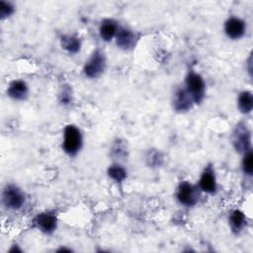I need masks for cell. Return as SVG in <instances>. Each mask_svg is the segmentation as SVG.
<instances>
[{
  "label": "cell",
  "instance_id": "6da1fadb",
  "mask_svg": "<svg viewBox=\"0 0 253 253\" xmlns=\"http://www.w3.org/2000/svg\"><path fill=\"white\" fill-rule=\"evenodd\" d=\"M83 137L80 129L74 125H68L63 130L62 149L69 156L76 155L82 148Z\"/></svg>",
  "mask_w": 253,
  "mask_h": 253
},
{
  "label": "cell",
  "instance_id": "7a4b0ae2",
  "mask_svg": "<svg viewBox=\"0 0 253 253\" xmlns=\"http://www.w3.org/2000/svg\"><path fill=\"white\" fill-rule=\"evenodd\" d=\"M187 92L193 98L195 104H199L205 97L206 83L204 78L197 72L191 70L188 72L185 79V87Z\"/></svg>",
  "mask_w": 253,
  "mask_h": 253
},
{
  "label": "cell",
  "instance_id": "3957f363",
  "mask_svg": "<svg viewBox=\"0 0 253 253\" xmlns=\"http://www.w3.org/2000/svg\"><path fill=\"white\" fill-rule=\"evenodd\" d=\"M106 69V57L102 50L96 49L83 67L84 74L89 78L100 77Z\"/></svg>",
  "mask_w": 253,
  "mask_h": 253
},
{
  "label": "cell",
  "instance_id": "277c9868",
  "mask_svg": "<svg viewBox=\"0 0 253 253\" xmlns=\"http://www.w3.org/2000/svg\"><path fill=\"white\" fill-rule=\"evenodd\" d=\"M200 191L198 186H195L188 181H183L178 186L176 197L181 205L193 207L200 199Z\"/></svg>",
  "mask_w": 253,
  "mask_h": 253
},
{
  "label": "cell",
  "instance_id": "5b68a950",
  "mask_svg": "<svg viewBox=\"0 0 253 253\" xmlns=\"http://www.w3.org/2000/svg\"><path fill=\"white\" fill-rule=\"evenodd\" d=\"M2 202L9 210H19L25 204V195L15 185H7L2 193Z\"/></svg>",
  "mask_w": 253,
  "mask_h": 253
},
{
  "label": "cell",
  "instance_id": "8992f818",
  "mask_svg": "<svg viewBox=\"0 0 253 253\" xmlns=\"http://www.w3.org/2000/svg\"><path fill=\"white\" fill-rule=\"evenodd\" d=\"M232 144L236 151L244 153L249 150L251 144V132L245 124H238L232 133Z\"/></svg>",
  "mask_w": 253,
  "mask_h": 253
},
{
  "label": "cell",
  "instance_id": "52a82bcc",
  "mask_svg": "<svg viewBox=\"0 0 253 253\" xmlns=\"http://www.w3.org/2000/svg\"><path fill=\"white\" fill-rule=\"evenodd\" d=\"M139 40L134 31L127 27H120L116 36L117 45L124 50L133 49Z\"/></svg>",
  "mask_w": 253,
  "mask_h": 253
},
{
  "label": "cell",
  "instance_id": "ba28073f",
  "mask_svg": "<svg viewBox=\"0 0 253 253\" xmlns=\"http://www.w3.org/2000/svg\"><path fill=\"white\" fill-rule=\"evenodd\" d=\"M34 226L40 231L49 234L52 233L57 226V217L55 213L50 211L41 212L33 219Z\"/></svg>",
  "mask_w": 253,
  "mask_h": 253
},
{
  "label": "cell",
  "instance_id": "9c48e42d",
  "mask_svg": "<svg viewBox=\"0 0 253 253\" xmlns=\"http://www.w3.org/2000/svg\"><path fill=\"white\" fill-rule=\"evenodd\" d=\"M246 32V23L239 17H230L224 23V33L231 40L241 39Z\"/></svg>",
  "mask_w": 253,
  "mask_h": 253
},
{
  "label": "cell",
  "instance_id": "30bf717a",
  "mask_svg": "<svg viewBox=\"0 0 253 253\" xmlns=\"http://www.w3.org/2000/svg\"><path fill=\"white\" fill-rule=\"evenodd\" d=\"M199 189L208 194H213L216 191V179L211 166H207L199 180Z\"/></svg>",
  "mask_w": 253,
  "mask_h": 253
},
{
  "label": "cell",
  "instance_id": "8fae6325",
  "mask_svg": "<svg viewBox=\"0 0 253 253\" xmlns=\"http://www.w3.org/2000/svg\"><path fill=\"white\" fill-rule=\"evenodd\" d=\"M194 104L195 103L193 101V98L184 87L179 88L175 92L173 98V108L177 112H187L193 107Z\"/></svg>",
  "mask_w": 253,
  "mask_h": 253
},
{
  "label": "cell",
  "instance_id": "7c38bea8",
  "mask_svg": "<svg viewBox=\"0 0 253 253\" xmlns=\"http://www.w3.org/2000/svg\"><path fill=\"white\" fill-rule=\"evenodd\" d=\"M29 88L25 81L23 80H14L12 81L7 88V95L17 101H23L28 97Z\"/></svg>",
  "mask_w": 253,
  "mask_h": 253
},
{
  "label": "cell",
  "instance_id": "4fadbf2b",
  "mask_svg": "<svg viewBox=\"0 0 253 253\" xmlns=\"http://www.w3.org/2000/svg\"><path fill=\"white\" fill-rule=\"evenodd\" d=\"M118 23L113 19H105L101 22L99 27V35L105 42H110L116 38L119 31Z\"/></svg>",
  "mask_w": 253,
  "mask_h": 253
},
{
  "label": "cell",
  "instance_id": "5bb4252c",
  "mask_svg": "<svg viewBox=\"0 0 253 253\" xmlns=\"http://www.w3.org/2000/svg\"><path fill=\"white\" fill-rule=\"evenodd\" d=\"M228 221L232 231L238 233L243 230L246 225V215L240 210H234L230 212L228 216Z\"/></svg>",
  "mask_w": 253,
  "mask_h": 253
},
{
  "label": "cell",
  "instance_id": "9a60e30c",
  "mask_svg": "<svg viewBox=\"0 0 253 253\" xmlns=\"http://www.w3.org/2000/svg\"><path fill=\"white\" fill-rule=\"evenodd\" d=\"M60 44L63 49L70 53H76L81 48V41L73 35H63L60 38Z\"/></svg>",
  "mask_w": 253,
  "mask_h": 253
},
{
  "label": "cell",
  "instance_id": "2e32d148",
  "mask_svg": "<svg viewBox=\"0 0 253 253\" xmlns=\"http://www.w3.org/2000/svg\"><path fill=\"white\" fill-rule=\"evenodd\" d=\"M237 107L240 113L247 115L252 112L253 109V95L250 91H242L238 95Z\"/></svg>",
  "mask_w": 253,
  "mask_h": 253
},
{
  "label": "cell",
  "instance_id": "e0dca14e",
  "mask_svg": "<svg viewBox=\"0 0 253 253\" xmlns=\"http://www.w3.org/2000/svg\"><path fill=\"white\" fill-rule=\"evenodd\" d=\"M108 175L114 181L121 183L126 178V170L120 164H112L108 168Z\"/></svg>",
  "mask_w": 253,
  "mask_h": 253
},
{
  "label": "cell",
  "instance_id": "ac0fdd59",
  "mask_svg": "<svg viewBox=\"0 0 253 253\" xmlns=\"http://www.w3.org/2000/svg\"><path fill=\"white\" fill-rule=\"evenodd\" d=\"M242 171L245 175L248 176H251L253 173V153L251 148L243 153Z\"/></svg>",
  "mask_w": 253,
  "mask_h": 253
},
{
  "label": "cell",
  "instance_id": "d6986e66",
  "mask_svg": "<svg viewBox=\"0 0 253 253\" xmlns=\"http://www.w3.org/2000/svg\"><path fill=\"white\" fill-rule=\"evenodd\" d=\"M14 11H15V8L12 3L4 0L0 1V18L2 20L10 17L14 13Z\"/></svg>",
  "mask_w": 253,
  "mask_h": 253
},
{
  "label": "cell",
  "instance_id": "ffe728a7",
  "mask_svg": "<svg viewBox=\"0 0 253 253\" xmlns=\"http://www.w3.org/2000/svg\"><path fill=\"white\" fill-rule=\"evenodd\" d=\"M71 100V96H70V92L67 90H63V92L60 95V102L64 105L69 104Z\"/></svg>",
  "mask_w": 253,
  "mask_h": 253
}]
</instances>
